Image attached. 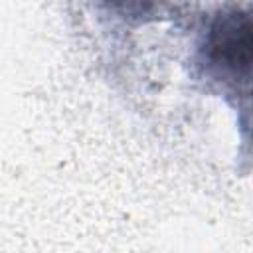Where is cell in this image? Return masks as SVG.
<instances>
[{
  "mask_svg": "<svg viewBox=\"0 0 253 253\" xmlns=\"http://www.w3.org/2000/svg\"><path fill=\"white\" fill-rule=\"evenodd\" d=\"M251 22L243 14H227L215 22L210 36V57L233 75H245L251 65Z\"/></svg>",
  "mask_w": 253,
  "mask_h": 253,
  "instance_id": "6da1fadb",
  "label": "cell"
}]
</instances>
